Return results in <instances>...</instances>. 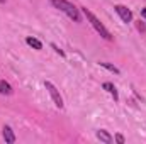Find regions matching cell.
Here are the masks:
<instances>
[{
	"label": "cell",
	"instance_id": "8fae6325",
	"mask_svg": "<svg viewBox=\"0 0 146 144\" xmlns=\"http://www.w3.org/2000/svg\"><path fill=\"white\" fill-rule=\"evenodd\" d=\"M114 139H115V143L124 144V136H122V134H115V137H114Z\"/></svg>",
	"mask_w": 146,
	"mask_h": 144
},
{
	"label": "cell",
	"instance_id": "5b68a950",
	"mask_svg": "<svg viewBox=\"0 0 146 144\" xmlns=\"http://www.w3.org/2000/svg\"><path fill=\"white\" fill-rule=\"evenodd\" d=\"M2 136H3V139H5V143H9V144H14V143H15L14 131H12L9 126H3V129H2Z\"/></svg>",
	"mask_w": 146,
	"mask_h": 144
},
{
	"label": "cell",
	"instance_id": "8992f818",
	"mask_svg": "<svg viewBox=\"0 0 146 144\" xmlns=\"http://www.w3.org/2000/svg\"><path fill=\"white\" fill-rule=\"evenodd\" d=\"M97 139H100L102 143H106V144H112V141H114V137L110 136L107 131H104V129L97 131Z\"/></svg>",
	"mask_w": 146,
	"mask_h": 144
},
{
	"label": "cell",
	"instance_id": "277c9868",
	"mask_svg": "<svg viewBox=\"0 0 146 144\" xmlns=\"http://www.w3.org/2000/svg\"><path fill=\"white\" fill-rule=\"evenodd\" d=\"M114 9H115V12L119 14V17H121V19H122L126 24L133 20V12H131L127 7H124V5H115Z\"/></svg>",
	"mask_w": 146,
	"mask_h": 144
},
{
	"label": "cell",
	"instance_id": "9a60e30c",
	"mask_svg": "<svg viewBox=\"0 0 146 144\" xmlns=\"http://www.w3.org/2000/svg\"><path fill=\"white\" fill-rule=\"evenodd\" d=\"M3 2H5V0H0V3H3Z\"/></svg>",
	"mask_w": 146,
	"mask_h": 144
},
{
	"label": "cell",
	"instance_id": "30bf717a",
	"mask_svg": "<svg viewBox=\"0 0 146 144\" xmlns=\"http://www.w3.org/2000/svg\"><path fill=\"white\" fill-rule=\"evenodd\" d=\"M100 66H104L106 70H109V71H112V73H115V75H119V70L114 66V65H110V63H100Z\"/></svg>",
	"mask_w": 146,
	"mask_h": 144
},
{
	"label": "cell",
	"instance_id": "3957f363",
	"mask_svg": "<svg viewBox=\"0 0 146 144\" xmlns=\"http://www.w3.org/2000/svg\"><path fill=\"white\" fill-rule=\"evenodd\" d=\"M44 87H46V90L49 92V95H51V98H53L54 105H56L58 108H63V98H61L60 92L56 90V87H54L51 81H46V83H44Z\"/></svg>",
	"mask_w": 146,
	"mask_h": 144
},
{
	"label": "cell",
	"instance_id": "9c48e42d",
	"mask_svg": "<svg viewBox=\"0 0 146 144\" xmlns=\"http://www.w3.org/2000/svg\"><path fill=\"white\" fill-rule=\"evenodd\" d=\"M102 87H104V90H107V92H109L110 95L114 97V100H117V98H119V95H117V90H115V87H114L112 83H109V81H106V83H104Z\"/></svg>",
	"mask_w": 146,
	"mask_h": 144
},
{
	"label": "cell",
	"instance_id": "ba28073f",
	"mask_svg": "<svg viewBox=\"0 0 146 144\" xmlns=\"http://www.w3.org/2000/svg\"><path fill=\"white\" fill-rule=\"evenodd\" d=\"M26 42H27V44H29L31 48L37 49V51H39V49H42V42H41L39 39H36V37H31V36H29L27 39H26Z\"/></svg>",
	"mask_w": 146,
	"mask_h": 144
},
{
	"label": "cell",
	"instance_id": "5bb4252c",
	"mask_svg": "<svg viewBox=\"0 0 146 144\" xmlns=\"http://www.w3.org/2000/svg\"><path fill=\"white\" fill-rule=\"evenodd\" d=\"M141 17H145L146 19V9H141Z\"/></svg>",
	"mask_w": 146,
	"mask_h": 144
},
{
	"label": "cell",
	"instance_id": "7c38bea8",
	"mask_svg": "<svg viewBox=\"0 0 146 144\" xmlns=\"http://www.w3.org/2000/svg\"><path fill=\"white\" fill-rule=\"evenodd\" d=\"M51 48H53V49H54V51H56V53H58L60 56H65V51H61V49H60V48H58L56 44H51Z\"/></svg>",
	"mask_w": 146,
	"mask_h": 144
},
{
	"label": "cell",
	"instance_id": "4fadbf2b",
	"mask_svg": "<svg viewBox=\"0 0 146 144\" xmlns=\"http://www.w3.org/2000/svg\"><path fill=\"white\" fill-rule=\"evenodd\" d=\"M136 27H138V31H141V32H145V31H146V26L143 24V22H141V20L136 24Z\"/></svg>",
	"mask_w": 146,
	"mask_h": 144
},
{
	"label": "cell",
	"instance_id": "7a4b0ae2",
	"mask_svg": "<svg viewBox=\"0 0 146 144\" xmlns=\"http://www.w3.org/2000/svg\"><path fill=\"white\" fill-rule=\"evenodd\" d=\"M82 12H83V15L87 17V20L92 24V27H94V29H95V31H97L100 36L104 37V39H107V41H112V36H110L109 31L106 29V26H104V24H102V22H100V20H99V19H97V17H95V15H94L90 10H88V9L82 7Z\"/></svg>",
	"mask_w": 146,
	"mask_h": 144
},
{
	"label": "cell",
	"instance_id": "6da1fadb",
	"mask_svg": "<svg viewBox=\"0 0 146 144\" xmlns=\"http://www.w3.org/2000/svg\"><path fill=\"white\" fill-rule=\"evenodd\" d=\"M51 3L56 7V9H60L61 12H65L72 20L75 22H82V15H80V9H76L73 3L70 2H66V0H51Z\"/></svg>",
	"mask_w": 146,
	"mask_h": 144
},
{
	"label": "cell",
	"instance_id": "52a82bcc",
	"mask_svg": "<svg viewBox=\"0 0 146 144\" xmlns=\"http://www.w3.org/2000/svg\"><path fill=\"white\" fill-rule=\"evenodd\" d=\"M12 92H14L12 87H10L7 81L2 80V81H0V95H12Z\"/></svg>",
	"mask_w": 146,
	"mask_h": 144
}]
</instances>
